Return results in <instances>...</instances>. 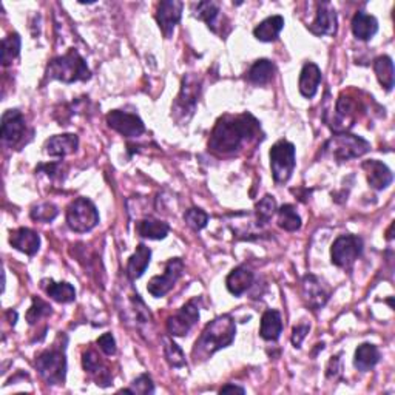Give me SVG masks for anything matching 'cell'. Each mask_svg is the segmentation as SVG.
<instances>
[{"label": "cell", "instance_id": "obj_1", "mask_svg": "<svg viewBox=\"0 0 395 395\" xmlns=\"http://www.w3.org/2000/svg\"><path fill=\"white\" fill-rule=\"evenodd\" d=\"M260 130V122L252 114L224 116L212 131L208 150L216 154H230L252 139Z\"/></svg>", "mask_w": 395, "mask_h": 395}, {"label": "cell", "instance_id": "obj_2", "mask_svg": "<svg viewBox=\"0 0 395 395\" xmlns=\"http://www.w3.org/2000/svg\"><path fill=\"white\" fill-rule=\"evenodd\" d=\"M236 334V324L232 315H220L210 321L196 340L193 347V359L203 361L210 359L215 352L234 343Z\"/></svg>", "mask_w": 395, "mask_h": 395}, {"label": "cell", "instance_id": "obj_3", "mask_svg": "<svg viewBox=\"0 0 395 395\" xmlns=\"http://www.w3.org/2000/svg\"><path fill=\"white\" fill-rule=\"evenodd\" d=\"M64 338L65 335H59L50 349L39 354L36 359L34 365L37 373L46 382V384H64L65 382L67 377L65 349L68 340H65V342L62 343V340Z\"/></svg>", "mask_w": 395, "mask_h": 395}, {"label": "cell", "instance_id": "obj_4", "mask_svg": "<svg viewBox=\"0 0 395 395\" xmlns=\"http://www.w3.org/2000/svg\"><path fill=\"white\" fill-rule=\"evenodd\" d=\"M46 76L64 83H73L77 81H88L91 72L81 54L76 50H69L64 56L50 60L46 67Z\"/></svg>", "mask_w": 395, "mask_h": 395}, {"label": "cell", "instance_id": "obj_5", "mask_svg": "<svg viewBox=\"0 0 395 395\" xmlns=\"http://www.w3.org/2000/svg\"><path fill=\"white\" fill-rule=\"evenodd\" d=\"M370 150V144L357 135L335 133L324 145V153L335 161H349L360 158Z\"/></svg>", "mask_w": 395, "mask_h": 395}, {"label": "cell", "instance_id": "obj_6", "mask_svg": "<svg viewBox=\"0 0 395 395\" xmlns=\"http://www.w3.org/2000/svg\"><path fill=\"white\" fill-rule=\"evenodd\" d=\"M67 224L76 234H87L99 224L96 206L87 198H77L67 208Z\"/></svg>", "mask_w": 395, "mask_h": 395}, {"label": "cell", "instance_id": "obj_7", "mask_svg": "<svg viewBox=\"0 0 395 395\" xmlns=\"http://www.w3.org/2000/svg\"><path fill=\"white\" fill-rule=\"evenodd\" d=\"M295 145L289 141H278L270 149V168L276 184H284L290 180L295 168Z\"/></svg>", "mask_w": 395, "mask_h": 395}, {"label": "cell", "instance_id": "obj_8", "mask_svg": "<svg viewBox=\"0 0 395 395\" xmlns=\"http://www.w3.org/2000/svg\"><path fill=\"white\" fill-rule=\"evenodd\" d=\"M201 93V81L199 77L195 74H187L184 76L182 83H181V91L178 95L175 104H173V118L178 122H187L198 104V98Z\"/></svg>", "mask_w": 395, "mask_h": 395}, {"label": "cell", "instance_id": "obj_9", "mask_svg": "<svg viewBox=\"0 0 395 395\" xmlns=\"http://www.w3.org/2000/svg\"><path fill=\"white\" fill-rule=\"evenodd\" d=\"M363 252V239L357 235L338 236L330 249L332 262L337 267L349 269Z\"/></svg>", "mask_w": 395, "mask_h": 395}, {"label": "cell", "instance_id": "obj_10", "mask_svg": "<svg viewBox=\"0 0 395 395\" xmlns=\"http://www.w3.org/2000/svg\"><path fill=\"white\" fill-rule=\"evenodd\" d=\"M184 274V262L181 258H172L166 262L164 274L153 276L147 290L154 298H162L164 295L173 289V286Z\"/></svg>", "mask_w": 395, "mask_h": 395}, {"label": "cell", "instance_id": "obj_11", "mask_svg": "<svg viewBox=\"0 0 395 395\" xmlns=\"http://www.w3.org/2000/svg\"><path fill=\"white\" fill-rule=\"evenodd\" d=\"M0 136H2V142L11 149H18L25 142L27 122L19 110H6L4 113Z\"/></svg>", "mask_w": 395, "mask_h": 395}, {"label": "cell", "instance_id": "obj_12", "mask_svg": "<svg viewBox=\"0 0 395 395\" xmlns=\"http://www.w3.org/2000/svg\"><path fill=\"white\" fill-rule=\"evenodd\" d=\"M199 320V300L193 298L167 320V332L172 337L187 335Z\"/></svg>", "mask_w": 395, "mask_h": 395}, {"label": "cell", "instance_id": "obj_13", "mask_svg": "<svg viewBox=\"0 0 395 395\" xmlns=\"http://www.w3.org/2000/svg\"><path fill=\"white\" fill-rule=\"evenodd\" d=\"M107 123L108 127L126 138H138L145 131L144 122L139 116L122 110H113L108 113Z\"/></svg>", "mask_w": 395, "mask_h": 395}, {"label": "cell", "instance_id": "obj_14", "mask_svg": "<svg viewBox=\"0 0 395 395\" xmlns=\"http://www.w3.org/2000/svg\"><path fill=\"white\" fill-rule=\"evenodd\" d=\"M184 4L180 0H164L158 5L156 11V20L158 25L167 39L172 37L175 27L180 23L182 15Z\"/></svg>", "mask_w": 395, "mask_h": 395}, {"label": "cell", "instance_id": "obj_15", "mask_svg": "<svg viewBox=\"0 0 395 395\" xmlns=\"http://www.w3.org/2000/svg\"><path fill=\"white\" fill-rule=\"evenodd\" d=\"M301 293L307 307L319 311L329 300V292L319 276L306 275L301 281Z\"/></svg>", "mask_w": 395, "mask_h": 395}, {"label": "cell", "instance_id": "obj_16", "mask_svg": "<svg viewBox=\"0 0 395 395\" xmlns=\"http://www.w3.org/2000/svg\"><path fill=\"white\" fill-rule=\"evenodd\" d=\"M315 36H335L337 33V13L330 4L319 5L315 20L307 27Z\"/></svg>", "mask_w": 395, "mask_h": 395}, {"label": "cell", "instance_id": "obj_17", "mask_svg": "<svg viewBox=\"0 0 395 395\" xmlns=\"http://www.w3.org/2000/svg\"><path fill=\"white\" fill-rule=\"evenodd\" d=\"M82 365L85 373L90 374L93 378L96 380L98 386H102V388H107V386L112 384V373L108 369L104 361L100 360L99 354L93 349H88L87 352H83L82 355Z\"/></svg>", "mask_w": 395, "mask_h": 395}, {"label": "cell", "instance_id": "obj_18", "mask_svg": "<svg viewBox=\"0 0 395 395\" xmlns=\"http://www.w3.org/2000/svg\"><path fill=\"white\" fill-rule=\"evenodd\" d=\"M361 167L366 172L369 185L375 190H383L386 187H389L394 181V175L391 172V168L380 161L369 159L363 162Z\"/></svg>", "mask_w": 395, "mask_h": 395}, {"label": "cell", "instance_id": "obj_19", "mask_svg": "<svg viewBox=\"0 0 395 395\" xmlns=\"http://www.w3.org/2000/svg\"><path fill=\"white\" fill-rule=\"evenodd\" d=\"M10 243L14 249L23 252L28 257H34L39 249H41V236L34 230L27 227L13 230L10 235Z\"/></svg>", "mask_w": 395, "mask_h": 395}, {"label": "cell", "instance_id": "obj_20", "mask_svg": "<svg viewBox=\"0 0 395 395\" xmlns=\"http://www.w3.org/2000/svg\"><path fill=\"white\" fill-rule=\"evenodd\" d=\"M321 79L323 76L319 65L314 64V62H307V64H304L303 69H301L300 82H298V88L301 95L307 99H312L316 95V91H319Z\"/></svg>", "mask_w": 395, "mask_h": 395}, {"label": "cell", "instance_id": "obj_21", "mask_svg": "<svg viewBox=\"0 0 395 395\" xmlns=\"http://www.w3.org/2000/svg\"><path fill=\"white\" fill-rule=\"evenodd\" d=\"M77 147H79V138L76 135H56L46 141L45 153L53 158H64L67 154L74 153Z\"/></svg>", "mask_w": 395, "mask_h": 395}, {"label": "cell", "instance_id": "obj_22", "mask_svg": "<svg viewBox=\"0 0 395 395\" xmlns=\"http://www.w3.org/2000/svg\"><path fill=\"white\" fill-rule=\"evenodd\" d=\"M150 258L152 250L145 244H139L136 252L131 255L127 262V276L130 278V281H136L145 274L147 267L150 265Z\"/></svg>", "mask_w": 395, "mask_h": 395}, {"label": "cell", "instance_id": "obj_23", "mask_svg": "<svg viewBox=\"0 0 395 395\" xmlns=\"http://www.w3.org/2000/svg\"><path fill=\"white\" fill-rule=\"evenodd\" d=\"M226 284L229 292L234 293L235 297L243 295V293L247 292V289L253 284V272L246 266H239L229 274Z\"/></svg>", "mask_w": 395, "mask_h": 395}, {"label": "cell", "instance_id": "obj_24", "mask_svg": "<svg viewBox=\"0 0 395 395\" xmlns=\"http://www.w3.org/2000/svg\"><path fill=\"white\" fill-rule=\"evenodd\" d=\"M283 332V319L281 314L274 309H269L262 314L261 319V328L260 335L266 340V342H276L280 338Z\"/></svg>", "mask_w": 395, "mask_h": 395}, {"label": "cell", "instance_id": "obj_25", "mask_svg": "<svg viewBox=\"0 0 395 395\" xmlns=\"http://www.w3.org/2000/svg\"><path fill=\"white\" fill-rule=\"evenodd\" d=\"M378 31V22L374 15L359 11L352 19V33L359 41H369Z\"/></svg>", "mask_w": 395, "mask_h": 395}, {"label": "cell", "instance_id": "obj_26", "mask_svg": "<svg viewBox=\"0 0 395 395\" xmlns=\"http://www.w3.org/2000/svg\"><path fill=\"white\" fill-rule=\"evenodd\" d=\"M284 28L283 15H270V18L262 20L260 25L253 29V36L261 42H274L280 36L281 29Z\"/></svg>", "mask_w": 395, "mask_h": 395}, {"label": "cell", "instance_id": "obj_27", "mask_svg": "<svg viewBox=\"0 0 395 395\" xmlns=\"http://www.w3.org/2000/svg\"><path fill=\"white\" fill-rule=\"evenodd\" d=\"M42 288L46 292V295L53 298L54 301H58V303L67 304L76 300V289L69 283L65 281L56 283L53 280H43Z\"/></svg>", "mask_w": 395, "mask_h": 395}, {"label": "cell", "instance_id": "obj_28", "mask_svg": "<svg viewBox=\"0 0 395 395\" xmlns=\"http://www.w3.org/2000/svg\"><path fill=\"white\" fill-rule=\"evenodd\" d=\"M378 361H380V352H378V347L375 344L363 343L357 347V351H355L354 365L359 370H361V373H368Z\"/></svg>", "mask_w": 395, "mask_h": 395}, {"label": "cell", "instance_id": "obj_29", "mask_svg": "<svg viewBox=\"0 0 395 395\" xmlns=\"http://www.w3.org/2000/svg\"><path fill=\"white\" fill-rule=\"evenodd\" d=\"M136 232L139 236L149 238V239H164L168 232L170 226L164 221L153 220V218H144L136 222Z\"/></svg>", "mask_w": 395, "mask_h": 395}, {"label": "cell", "instance_id": "obj_30", "mask_svg": "<svg viewBox=\"0 0 395 395\" xmlns=\"http://www.w3.org/2000/svg\"><path fill=\"white\" fill-rule=\"evenodd\" d=\"M275 73V65L269 59H260L250 67L247 73V79L255 85H266L272 81Z\"/></svg>", "mask_w": 395, "mask_h": 395}, {"label": "cell", "instance_id": "obj_31", "mask_svg": "<svg viewBox=\"0 0 395 395\" xmlns=\"http://www.w3.org/2000/svg\"><path fill=\"white\" fill-rule=\"evenodd\" d=\"M374 72L377 74V79L386 91H391L394 88V62L389 56H378L374 60Z\"/></svg>", "mask_w": 395, "mask_h": 395}, {"label": "cell", "instance_id": "obj_32", "mask_svg": "<svg viewBox=\"0 0 395 395\" xmlns=\"http://www.w3.org/2000/svg\"><path fill=\"white\" fill-rule=\"evenodd\" d=\"M278 226L286 232H297L301 229V218L297 213L295 207L290 204H284L278 210Z\"/></svg>", "mask_w": 395, "mask_h": 395}, {"label": "cell", "instance_id": "obj_33", "mask_svg": "<svg viewBox=\"0 0 395 395\" xmlns=\"http://www.w3.org/2000/svg\"><path fill=\"white\" fill-rule=\"evenodd\" d=\"M22 39L18 33L6 36L2 41V65L8 67L13 64V60L19 56Z\"/></svg>", "mask_w": 395, "mask_h": 395}, {"label": "cell", "instance_id": "obj_34", "mask_svg": "<svg viewBox=\"0 0 395 395\" xmlns=\"http://www.w3.org/2000/svg\"><path fill=\"white\" fill-rule=\"evenodd\" d=\"M162 344H164V354H166V359L170 366L180 369L187 365L182 349L173 342L172 338L164 337L162 338Z\"/></svg>", "mask_w": 395, "mask_h": 395}, {"label": "cell", "instance_id": "obj_35", "mask_svg": "<svg viewBox=\"0 0 395 395\" xmlns=\"http://www.w3.org/2000/svg\"><path fill=\"white\" fill-rule=\"evenodd\" d=\"M195 15L198 19L204 20L207 27L212 31H216V19L220 15V6L215 2H199L195 6Z\"/></svg>", "mask_w": 395, "mask_h": 395}, {"label": "cell", "instance_id": "obj_36", "mask_svg": "<svg viewBox=\"0 0 395 395\" xmlns=\"http://www.w3.org/2000/svg\"><path fill=\"white\" fill-rule=\"evenodd\" d=\"M276 199L270 195H266L262 198L260 203L255 207V213H257V221H258V226H265L270 220H272V216L276 213Z\"/></svg>", "mask_w": 395, "mask_h": 395}, {"label": "cell", "instance_id": "obj_37", "mask_svg": "<svg viewBox=\"0 0 395 395\" xmlns=\"http://www.w3.org/2000/svg\"><path fill=\"white\" fill-rule=\"evenodd\" d=\"M51 306L48 303H45L43 300L33 297V304L28 309L27 312V321L29 324H36L37 321H41L42 319H46V316L51 315Z\"/></svg>", "mask_w": 395, "mask_h": 395}, {"label": "cell", "instance_id": "obj_38", "mask_svg": "<svg viewBox=\"0 0 395 395\" xmlns=\"http://www.w3.org/2000/svg\"><path fill=\"white\" fill-rule=\"evenodd\" d=\"M31 220L37 222H51L59 215L58 207L51 203H42L31 208Z\"/></svg>", "mask_w": 395, "mask_h": 395}, {"label": "cell", "instance_id": "obj_39", "mask_svg": "<svg viewBox=\"0 0 395 395\" xmlns=\"http://www.w3.org/2000/svg\"><path fill=\"white\" fill-rule=\"evenodd\" d=\"M184 221L187 222L189 227L198 232V230H203L207 226L208 215L204 210H201V208L193 207L184 213Z\"/></svg>", "mask_w": 395, "mask_h": 395}, {"label": "cell", "instance_id": "obj_40", "mask_svg": "<svg viewBox=\"0 0 395 395\" xmlns=\"http://www.w3.org/2000/svg\"><path fill=\"white\" fill-rule=\"evenodd\" d=\"M131 391L133 394H142V395H149L154 392V384L152 382V377L142 374L139 375L138 378H135L133 383H131Z\"/></svg>", "mask_w": 395, "mask_h": 395}, {"label": "cell", "instance_id": "obj_41", "mask_svg": "<svg viewBox=\"0 0 395 395\" xmlns=\"http://www.w3.org/2000/svg\"><path fill=\"white\" fill-rule=\"evenodd\" d=\"M98 344L100 347V351H102L108 357H112V355L116 354V342H114V337L110 334V332H107V334L100 335L98 338Z\"/></svg>", "mask_w": 395, "mask_h": 395}, {"label": "cell", "instance_id": "obj_42", "mask_svg": "<svg viewBox=\"0 0 395 395\" xmlns=\"http://www.w3.org/2000/svg\"><path fill=\"white\" fill-rule=\"evenodd\" d=\"M307 332H309L307 324H300V326H297L295 329H293V332H292V343H293V346L300 347L301 343H303V340L306 338Z\"/></svg>", "mask_w": 395, "mask_h": 395}, {"label": "cell", "instance_id": "obj_43", "mask_svg": "<svg viewBox=\"0 0 395 395\" xmlns=\"http://www.w3.org/2000/svg\"><path fill=\"white\" fill-rule=\"evenodd\" d=\"M221 394H227V392H239V394H246L244 388H239V386H234V384H227V386H222Z\"/></svg>", "mask_w": 395, "mask_h": 395}]
</instances>
